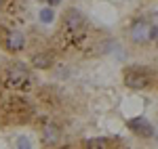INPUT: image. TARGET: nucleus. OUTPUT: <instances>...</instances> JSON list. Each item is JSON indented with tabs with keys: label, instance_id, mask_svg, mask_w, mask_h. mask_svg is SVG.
Returning <instances> with one entry per match:
<instances>
[{
	"label": "nucleus",
	"instance_id": "obj_1",
	"mask_svg": "<svg viewBox=\"0 0 158 149\" xmlns=\"http://www.w3.org/2000/svg\"><path fill=\"white\" fill-rule=\"evenodd\" d=\"M127 40H129V44H133L137 49H146V46L154 44L158 40V27L150 19L139 17V19H135L133 23L129 25Z\"/></svg>",
	"mask_w": 158,
	"mask_h": 149
},
{
	"label": "nucleus",
	"instance_id": "obj_2",
	"mask_svg": "<svg viewBox=\"0 0 158 149\" xmlns=\"http://www.w3.org/2000/svg\"><path fill=\"white\" fill-rule=\"evenodd\" d=\"M122 84L129 90H148L152 86V74L146 67H127L122 74Z\"/></svg>",
	"mask_w": 158,
	"mask_h": 149
},
{
	"label": "nucleus",
	"instance_id": "obj_3",
	"mask_svg": "<svg viewBox=\"0 0 158 149\" xmlns=\"http://www.w3.org/2000/svg\"><path fill=\"white\" fill-rule=\"evenodd\" d=\"M0 44L9 53H21L27 46V36L23 32H19V29H6L2 34V38H0Z\"/></svg>",
	"mask_w": 158,
	"mask_h": 149
},
{
	"label": "nucleus",
	"instance_id": "obj_4",
	"mask_svg": "<svg viewBox=\"0 0 158 149\" xmlns=\"http://www.w3.org/2000/svg\"><path fill=\"white\" fill-rule=\"evenodd\" d=\"M6 78L9 82L15 86H21L23 82L30 80V65H25L23 61H15L6 67Z\"/></svg>",
	"mask_w": 158,
	"mask_h": 149
},
{
	"label": "nucleus",
	"instance_id": "obj_5",
	"mask_svg": "<svg viewBox=\"0 0 158 149\" xmlns=\"http://www.w3.org/2000/svg\"><path fill=\"white\" fill-rule=\"evenodd\" d=\"M129 128L133 130L137 137H141V139H150L152 135H154V128H152V126H150V122H148V120H143V118L131 120V122H129Z\"/></svg>",
	"mask_w": 158,
	"mask_h": 149
},
{
	"label": "nucleus",
	"instance_id": "obj_6",
	"mask_svg": "<svg viewBox=\"0 0 158 149\" xmlns=\"http://www.w3.org/2000/svg\"><path fill=\"white\" fill-rule=\"evenodd\" d=\"M63 21H65V25H68L72 32H78V29L85 25V17H82L80 11L70 9V11H65V15H63Z\"/></svg>",
	"mask_w": 158,
	"mask_h": 149
},
{
	"label": "nucleus",
	"instance_id": "obj_7",
	"mask_svg": "<svg viewBox=\"0 0 158 149\" xmlns=\"http://www.w3.org/2000/svg\"><path fill=\"white\" fill-rule=\"evenodd\" d=\"M32 65L34 67H40V69H49L53 65V53L51 50H42V53H36L32 57Z\"/></svg>",
	"mask_w": 158,
	"mask_h": 149
},
{
	"label": "nucleus",
	"instance_id": "obj_8",
	"mask_svg": "<svg viewBox=\"0 0 158 149\" xmlns=\"http://www.w3.org/2000/svg\"><path fill=\"white\" fill-rule=\"evenodd\" d=\"M42 139H44L47 145H57L59 139H61V130L55 124H47L44 130H42Z\"/></svg>",
	"mask_w": 158,
	"mask_h": 149
},
{
	"label": "nucleus",
	"instance_id": "obj_9",
	"mask_svg": "<svg viewBox=\"0 0 158 149\" xmlns=\"http://www.w3.org/2000/svg\"><path fill=\"white\" fill-rule=\"evenodd\" d=\"M112 141L108 137H91L85 141V147H95V149H108Z\"/></svg>",
	"mask_w": 158,
	"mask_h": 149
},
{
	"label": "nucleus",
	"instance_id": "obj_10",
	"mask_svg": "<svg viewBox=\"0 0 158 149\" xmlns=\"http://www.w3.org/2000/svg\"><path fill=\"white\" fill-rule=\"evenodd\" d=\"M40 19H42V23H51L55 17H53V11H49V9H42L40 11Z\"/></svg>",
	"mask_w": 158,
	"mask_h": 149
},
{
	"label": "nucleus",
	"instance_id": "obj_11",
	"mask_svg": "<svg viewBox=\"0 0 158 149\" xmlns=\"http://www.w3.org/2000/svg\"><path fill=\"white\" fill-rule=\"evenodd\" d=\"M47 2H49V4H51V6H55V4H59V2H61V0H47Z\"/></svg>",
	"mask_w": 158,
	"mask_h": 149
},
{
	"label": "nucleus",
	"instance_id": "obj_12",
	"mask_svg": "<svg viewBox=\"0 0 158 149\" xmlns=\"http://www.w3.org/2000/svg\"><path fill=\"white\" fill-rule=\"evenodd\" d=\"M2 4H4V0H0V9H2Z\"/></svg>",
	"mask_w": 158,
	"mask_h": 149
}]
</instances>
